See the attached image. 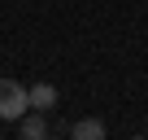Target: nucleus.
Listing matches in <instances>:
<instances>
[{"label":"nucleus","mask_w":148,"mask_h":140,"mask_svg":"<svg viewBox=\"0 0 148 140\" xmlns=\"http://www.w3.org/2000/svg\"><path fill=\"white\" fill-rule=\"evenodd\" d=\"M44 140H61V136H52V131H48V136H44Z\"/></svg>","instance_id":"5"},{"label":"nucleus","mask_w":148,"mask_h":140,"mask_svg":"<svg viewBox=\"0 0 148 140\" xmlns=\"http://www.w3.org/2000/svg\"><path fill=\"white\" fill-rule=\"evenodd\" d=\"M26 96H31V110H52L57 105V88L52 83H31Z\"/></svg>","instance_id":"4"},{"label":"nucleus","mask_w":148,"mask_h":140,"mask_svg":"<svg viewBox=\"0 0 148 140\" xmlns=\"http://www.w3.org/2000/svg\"><path fill=\"white\" fill-rule=\"evenodd\" d=\"M26 110H31L26 83H18V79H0V118H5V123H18Z\"/></svg>","instance_id":"1"},{"label":"nucleus","mask_w":148,"mask_h":140,"mask_svg":"<svg viewBox=\"0 0 148 140\" xmlns=\"http://www.w3.org/2000/svg\"><path fill=\"white\" fill-rule=\"evenodd\" d=\"M131 140H148V136H131Z\"/></svg>","instance_id":"6"},{"label":"nucleus","mask_w":148,"mask_h":140,"mask_svg":"<svg viewBox=\"0 0 148 140\" xmlns=\"http://www.w3.org/2000/svg\"><path fill=\"white\" fill-rule=\"evenodd\" d=\"M70 140H105V123L100 118H79L70 127Z\"/></svg>","instance_id":"3"},{"label":"nucleus","mask_w":148,"mask_h":140,"mask_svg":"<svg viewBox=\"0 0 148 140\" xmlns=\"http://www.w3.org/2000/svg\"><path fill=\"white\" fill-rule=\"evenodd\" d=\"M0 140H5V136H0Z\"/></svg>","instance_id":"7"},{"label":"nucleus","mask_w":148,"mask_h":140,"mask_svg":"<svg viewBox=\"0 0 148 140\" xmlns=\"http://www.w3.org/2000/svg\"><path fill=\"white\" fill-rule=\"evenodd\" d=\"M18 136H22V140H44V136H48V118H44V110H26V114L18 118Z\"/></svg>","instance_id":"2"}]
</instances>
